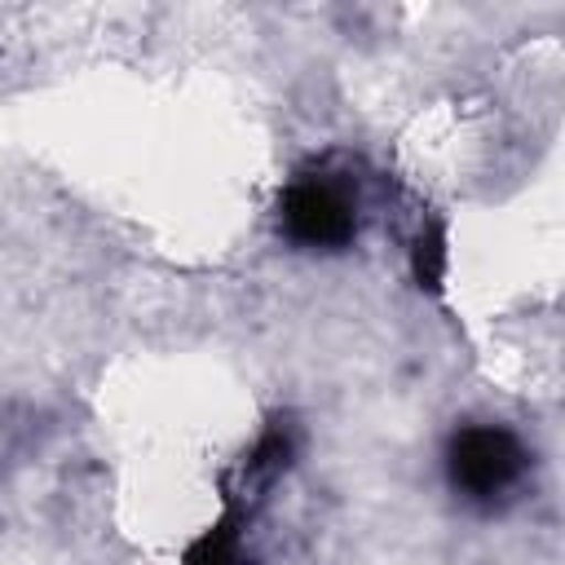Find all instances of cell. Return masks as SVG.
I'll return each mask as SVG.
<instances>
[{
    "label": "cell",
    "mask_w": 565,
    "mask_h": 565,
    "mask_svg": "<svg viewBox=\"0 0 565 565\" xmlns=\"http://www.w3.org/2000/svg\"><path fill=\"white\" fill-rule=\"evenodd\" d=\"M530 472L525 441L503 424H463L446 446V481L472 508H499Z\"/></svg>",
    "instance_id": "cell-1"
},
{
    "label": "cell",
    "mask_w": 565,
    "mask_h": 565,
    "mask_svg": "<svg viewBox=\"0 0 565 565\" xmlns=\"http://www.w3.org/2000/svg\"><path fill=\"white\" fill-rule=\"evenodd\" d=\"M358 194L331 172H305L282 190L278 230L305 252H344L358 238Z\"/></svg>",
    "instance_id": "cell-2"
}]
</instances>
